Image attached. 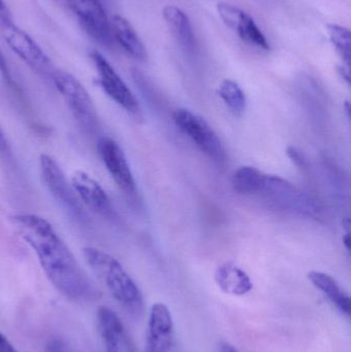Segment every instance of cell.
<instances>
[{"mask_svg": "<svg viewBox=\"0 0 351 352\" xmlns=\"http://www.w3.org/2000/svg\"><path fill=\"white\" fill-rule=\"evenodd\" d=\"M10 221L34 250L43 272L58 292L73 301H82L93 295L86 273L47 219L36 214H19Z\"/></svg>", "mask_w": 351, "mask_h": 352, "instance_id": "6da1fadb", "label": "cell"}, {"mask_svg": "<svg viewBox=\"0 0 351 352\" xmlns=\"http://www.w3.org/2000/svg\"><path fill=\"white\" fill-rule=\"evenodd\" d=\"M84 258L113 299L133 316L141 314L144 298L133 279L113 256L92 246L84 248Z\"/></svg>", "mask_w": 351, "mask_h": 352, "instance_id": "7a4b0ae2", "label": "cell"}, {"mask_svg": "<svg viewBox=\"0 0 351 352\" xmlns=\"http://www.w3.org/2000/svg\"><path fill=\"white\" fill-rule=\"evenodd\" d=\"M257 196L263 197L272 206L288 212L309 217H317L321 212L319 205L313 197L280 176L265 175Z\"/></svg>", "mask_w": 351, "mask_h": 352, "instance_id": "3957f363", "label": "cell"}, {"mask_svg": "<svg viewBox=\"0 0 351 352\" xmlns=\"http://www.w3.org/2000/svg\"><path fill=\"white\" fill-rule=\"evenodd\" d=\"M173 121L208 158L218 164H224L226 152L222 142L203 118L188 109H181L173 113Z\"/></svg>", "mask_w": 351, "mask_h": 352, "instance_id": "277c9868", "label": "cell"}, {"mask_svg": "<svg viewBox=\"0 0 351 352\" xmlns=\"http://www.w3.org/2000/svg\"><path fill=\"white\" fill-rule=\"evenodd\" d=\"M52 80L76 121L89 129L95 127L96 109L90 94L80 80L69 72L58 69L54 72Z\"/></svg>", "mask_w": 351, "mask_h": 352, "instance_id": "5b68a950", "label": "cell"}, {"mask_svg": "<svg viewBox=\"0 0 351 352\" xmlns=\"http://www.w3.org/2000/svg\"><path fill=\"white\" fill-rule=\"evenodd\" d=\"M39 170L41 177L52 196L55 200L78 221L86 219L87 213L72 188L67 182L63 171L55 159L49 155L43 154L39 157Z\"/></svg>", "mask_w": 351, "mask_h": 352, "instance_id": "8992f818", "label": "cell"}, {"mask_svg": "<svg viewBox=\"0 0 351 352\" xmlns=\"http://www.w3.org/2000/svg\"><path fill=\"white\" fill-rule=\"evenodd\" d=\"M2 36L8 47L37 74L51 78L56 72L55 66L38 43L14 22L1 24Z\"/></svg>", "mask_w": 351, "mask_h": 352, "instance_id": "52a82bcc", "label": "cell"}, {"mask_svg": "<svg viewBox=\"0 0 351 352\" xmlns=\"http://www.w3.org/2000/svg\"><path fill=\"white\" fill-rule=\"evenodd\" d=\"M87 34L96 43L111 47L113 41L111 25L100 0H64Z\"/></svg>", "mask_w": 351, "mask_h": 352, "instance_id": "ba28073f", "label": "cell"}, {"mask_svg": "<svg viewBox=\"0 0 351 352\" xmlns=\"http://www.w3.org/2000/svg\"><path fill=\"white\" fill-rule=\"evenodd\" d=\"M90 58L94 63L98 74L99 84L107 96L123 107L128 113H139V104L133 93L128 88L126 82L115 72V68L107 61L106 58L98 51H92Z\"/></svg>", "mask_w": 351, "mask_h": 352, "instance_id": "9c48e42d", "label": "cell"}, {"mask_svg": "<svg viewBox=\"0 0 351 352\" xmlns=\"http://www.w3.org/2000/svg\"><path fill=\"white\" fill-rule=\"evenodd\" d=\"M97 148L103 164L117 186L126 194H135V179L127 158L119 144L111 138H102L99 140Z\"/></svg>", "mask_w": 351, "mask_h": 352, "instance_id": "30bf717a", "label": "cell"}, {"mask_svg": "<svg viewBox=\"0 0 351 352\" xmlns=\"http://www.w3.org/2000/svg\"><path fill=\"white\" fill-rule=\"evenodd\" d=\"M218 12L223 22L239 35L241 39L258 49L269 51L270 45L255 20L247 12L226 2L218 4Z\"/></svg>", "mask_w": 351, "mask_h": 352, "instance_id": "8fae6325", "label": "cell"}, {"mask_svg": "<svg viewBox=\"0 0 351 352\" xmlns=\"http://www.w3.org/2000/svg\"><path fill=\"white\" fill-rule=\"evenodd\" d=\"M172 316L165 304L157 303L150 309L144 352H173Z\"/></svg>", "mask_w": 351, "mask_h": 352, "instance_id": "7c38bea8", "label": "cell"}, {"mask_svg": "<svg viewBox=\"0 0 351 352\" xmlns=\"http://www.w3.org/2000/svg\"><path fill=\"white\" fill-rule=\"evenodd\" d=\"M97 324L105 352H134L125 327L115 311L99 308Z\"/></svg>", "mask_w": 351, "mask_h": 352, "instance_id": "4fadbf2b", "label": "cell"}, {"mask_svg": "<svg viewBox=\"0 0 351 352\" xmlns=\"http://www.w3.org/2000/svg\"><path fill=\"white\" fill-rule=\"evenodd\" d=\"M71 186L80 201L93 212L106 217L113 213V207L106 192L88 173L82 170L76 171L71 176Z\"/></svg>", "mask_w": 351, "mask_h": 352, "instance_id": "5bb4252c", "label": "cell"}, {"mask_svg": "<svg viewBox=\"0 0 351 352\" xmlns=\"http://www.w3.org/2000/svg\"><path fill=\"white\" fill-rule=\"evenodd\" d=\"M111 25L113 39L123 47L124 51L134 59L144 61L146 59V47L129 21L115 14L111 19Z\"/></svg>", "mask_w": 351, "mask_h": 352, "instance_id": "9a60e30c", "label": "cell"}, {"mask_svg": "<svg viewBox=\"0 0 351 352\" xmlns=\"http://www.w3.org/2000/svg\"><path fill=\"white\" fill-rule=\"evenodd\" d=\"M214 279L218 287L228 295L245 296L253 289V283L247 272L231 263L218 267Z\"/></svg>", "mask_w": 351, "mask_h": 352, "instance_id": "2e32d148", "label": "cell"}, {"mask_svg": "<svg viewBox=\"0 0 351 352\" xmlns=\"http://www.w3.org/2000/svg\"><path fill=\"white\" fill-rule=\"evenodd\" d=\"M309 280L317 289L321 292L334 306L344 316H350L351 302L350 296L341 289L337 281L319 271H313L308 274Z\"/></svg>", "mask_w": 351, "mask_h": 352, "instance_id": "e0dca14e", "label": "cell"}, {"mask_svg": "<svg viewBox=\"0 0 351 352\" xmlns=\"http://www.w3.org/2000/svg\"><path fill=\"white\" fill-rule=\"evenodd\" d=\"M163 18L177 41L185 49H192L195 37L189 16L177 6H168L163 10Z\"/></svg>", "mask_w": 351, "mask_h": 352, "instance_id": "ac0fdd59", "label": "cell"}, {"mask_svg": "<svg viewBox=\"0 0 351 352\" xmlns=\"http://www.w3.org/2000/svg\"><path fill=\"white\" fill-rule=\"evenodd\" d=\"M265 173L255 167L243 166L237 169L232 176V186L235 192L245 196H257L261 188Z\"/></svg>", "mask_w": 351, "mask_h": 352, "instance_id": "d6986e66", "label": "cell"}, {"mask_svg": "<svg viewBox=\"0 0 351 352\" xmlns=\"http://www.w3.org/2000/svg\"><path fill=\"white\" fill-rule=\"evenodd\" d=\"M218 94L225 104L235 115H241L247 107V97L242 89L234 80H225L218 89Z\"/></svg>", "mask_w": 351, "mask_h": 352, "instance_id": "ffe728a7", "label": "cell"}, {"mask_svg": "<svg viewBox=\"0 0 351 352\" xmlns=\"http://www.w3.org/2000/svg\"><path fill=\"white\" fill-rule=\"evenodd\" d=\"M328 34L332 45L335 47L340 57L343 60L346 65H350V31L346 27L337 24L328 25Z\"/></svg>", "mask_w": 351, "mask_h": 352, "instance_id": "44dd1931", "label": "cell"}, {"mask_svg": "<svg viewBox=\"0 0 351 352\" xmlns=\"http://www.w3.org/2000/svg\"><path fill=\"white\" fill-rule=\"evenodd\" d=\"M45 352H72L70 351L69 347L67 346L66 343L59 339H54L49 341V344L47 345Z\"/></svg>", "mask_w": 351, "mask_h": 352, "instance_id": "7402d4cb", "label": "cell"}, {"mask_svg": "<svg viewBox=\"0 0 351 352\" xmlns=\"http://www.w3.org/2000/svg\"><path fill=\"white\" fill-rule=\"evenodd\" d=\"M0 74L3 76L4 80L8 85L14 84V80H12V76H10V69H8V62H6L5 57H4L1 50H0Z\"/></svg>", "mask_w": 351, "mask_h": 352, "instance_id": "603a6c76", "label": "cell"}, {"mask_svg": "<svg viewBox=\"0 0 351 352\" xmlns=\"http://www.w3.org/2000/svg\"><path fill=\"white\" fill-rule=\"evenodd\" d=\"M12 22H14V20H12V14L10 8L6 6L4 0H0V24Z\"/></svg>", "mask_w": 351, "mask_h": 352, "instance_id": "cb8c5ba5", "label": "cell"}, {"mask_svg": "<svg viewBox=\"0 0 351 352\" xmlns=\"http://www.w3.org/2000/svg\"><path fill=\"white\" fill-rule=\"evenodd\" d=\"M288 155L293 161H295L296 164L301 165V166H304L305 160L303 159L302 154H301L299 151H297L295 148H288Z\"/></svg>", "mask_w": 351, "mask_h": 352, "instance_id": "d4e9b609", "label": "cell"}, {"mask_svg": "<svg viewBox=\"0 0 351 352\" xmlns=\"http://www.w3.org/2000/svg\"><path fill=\"white\" fill-rule=\"evenodd\" d=\"M0 352H18L1 333H0Z\"/></svg>", "mask_w": 351, "mask_h": 352, "instance_id": "484cf974", "label": "cell"}, {"mask_svg": "<svg viewBox=\"0 0 351 352\" xmlns=\"http://www.w3.org/2000/svg\"><path fill=\"white\" fill-rule=\"evenodd\" d=\"M8 148L10 146H8V138L0 126V154H6L8 152Z\"/></svg>", "mask_w": 351, "mask_h": 352, "instance_id": "4316f807", "label": "cell"}, {"mask_svg": "<svg viewBox=\"0 0 351 352\" xmlns=\"http://www.w3.org/2000/svg\"><path fill=\"white\" fill-rule=\"evenodd\" d=\"M218 352H239L233 345L227 342L220 343L218 347Z\"/></svg>", "mask_w": 351, "mask_h": 352, "instance_id": "83f0119b", "label": "cell"}, {"mask_svg": "<svg viewBox=\"0 0 351 352\" xmlns=\"http://www.w3.org/2000/svg\"><path fill=\"white\" fill-rule=\"evenodd\" d=\"M339 72L341 76L346 78V82H350V72H348V69H346L344 67H340Z\"/></svg>", "mask_w": 351, "mask_h": 352, "instance_id": "f1b7e54d", "label": "cell"}, {"mask_svg": "<svg viewBox=\"0 0 351 352\" xmlns=\"http://www.w3.org/2000/svg\"><path fill=\"white\" fill-rule=\"evenodd\" d=\"M343 242L344 244H346V248H348V250H350V234H346V236L343 237Z\"/></svg>", "mask_w": 351, "mask_h": 352, "instance_id": "f546056e", "label": "cell"}]
</instances>
